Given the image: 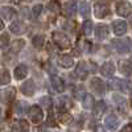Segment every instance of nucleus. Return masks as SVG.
I'll return each instance as SVG.
<instances>
[{
    "label": "nucleus",
    "instance_id": "obj_18",
    "mask_svg": "<svg viewBox=\"0 0 132 132\" xmlns=\"http://www.w3.org/2000/svg\"><path fill=\"white\" fill-rule=\"evenodd\" d=\"M52 85H53V87H54V90L56 91H58V93H63L65 91V83H63V81L60 78V77H52Z\"/></svg>",
    "mask_w": 132,
    "mask_h": 132
},
{
    "label": "nucleus",
    "instance_id": "obj_29",
    "mask_svg": "<svg viewBox=\"0 0 132 132\" xmlns=\"http://www.w3.org/2000/svg\"><path fill=\"white\" fill-rule=\"evenodd\" d=\"M79 12H81V15L83 17L89 16L90 15V5H89V3H87V2H82L81 5H79Z\"/></svg>",
    "mask_w": 132,
    "mask_h": 132
},
{
    "label": "nucleus",
    "instance_id": "obj_26",
    "mask_svg": "<svg viewBox=\"0 0 132 132\" xmlns=\"http://www.w3.org/2000/svg\"><path fill=\"white\" fill-rule=\"evenodd\" d=\"M9 82H11V75H9L8 70L0 69V86H2V85H7Z\"/></svg>",
    "mask_w": 132,
    "mask_h": 132
},
{
    "label": "nucleus",
    "instance_id": "obj_38",
    "mask_svg": "<svg viewBox=\"0 0 132 132\" xmlns=\"http://www.w3.org/2000/svg\"><path fill=\"white\" fill-rule=\"evenodd\" d=\"M119 132H132V124H131V123H129V124H126Z\"/></svg>",
    "mask_w": 132,
    "mask_h": 132
},
{
    "label": "nucleus",
    "instance_id": "obj_22",
    "mask_svg": "<svg viewBox=\"0 0 132 132\" xmlns=\"http://www.w3.org/2000/svg\"><path fill=\"white\" fill-rule=\"evenodd\" d=\"M24 29H25V27H24V24L21 23V21H13V23L9 25V30L12 33H15V35H20V33H23Z\"/></svg>",
    "mask_w": 132,
    "mask_h": 132
},
{
    "label": "nucleus",
    "instance_id": "obj_21",
    "mask_svg": "<svg viewBox=\"0 0 132 132\" xmlns=\"http://www.w3.org/2000/svg\"><path fill=\"white\" fill-rule=\"evenodd\" d=\"M73 95L77 101H83V98L86 96V89L85 86L79 85V86H75L74 90H73Z\"/></svg>",
    "mask_w": 132,
    "mask_h": 132
},
{
    "label": "nucleus",
    "instance_id": "obj_2",
    "mask_svg": "<svg viewBox=\"0 0 132 132\" xmlns=\"http://www.w3.org/2000/svg\"><path fill=\"white\" fill-rule=\"evenodd\" d=\"M108 13H110V7H108V4L104 2V0H99V2L95 3V5H94V15L98 19H103Z\"/></svg>",
    "mask_w": 132,
    "mask_h": 132
},
{
    "label": "nucleus",
    "instance_id": "obj_9",
    "mask_svg": "<svg viewBox=\"0 0 132 132\" xmlns=\"http://www.w3.org/2000/svg\"><path fill=\"white\" fill-rule=\"evenodd\" d=\"M104 126L108 131H115L119 126V119L114 115V114H110L106 119H104Z\"/></svg>",
    "mask_w": 132,
    "mask_h": 132
},
{
    "label": "nucleus",
    "instance_id": "obj_7",
    "mask_svg": "<svg viewBox=\"0 0 132 132\" xmlns=\"http://www.w3.org/2000/svg\"><path fill=\"white\" fill-rule=\"evenodd\" d=\"M13 98H15V89H12V87L0 90V101L3 103H9Z\"/></svg>",
    "mask_w": 132,
    "mask_h": 132
},
{
    "label": "nucleus",
    "instance_id": "obj_37",
    "mask_svg": "<svg viewBox=\"0 0 132 132\" xmlns=\"http://www.w3.org/2000/svg\"><path fill=\"white\" fill-rule=\"evenodd\" d=\"M19 127H20V131H23V132H27V131L29 129V124L25 122L24 119L19 120Z\"/></svg>",
    "mask_w": 132,
    "mask_h": 132
},
{
    "label": "nucleus",
    "instance_id": "obj_25",
    "mask_svg": "<svg viewBox=\"0 0 132 132\" xmlns=\"http://www.w3.org/2000/svg\"><path fill=\"white\" fill-rule=\"evenodd\" d=\"M44 42H45V37H44L42 35H36L32 38V44L36 49H41L44 46Z\"/></svg>",
    "mask_w": 132,
    "mask_h": 132
},
{
    "label": "nucleus",
    "instance_id": "obj_36",
    "mask_svg": "<svg viewBox=\"0 0 132 132\" xmlns=\"http://www.w3.org/2000/svg\"><path fill=\"white\" fill-rule=\"evenodd\" d=\"M42 5L41 4H37V5H35V7H33L32 8V13H33V16H35V17H37V16H40V13L42 12Z\"/></svg>",
    "mask_w": 132,
    "mask_h": 132
},
{
    "label": "nucleus",
    "instance_id": "obj_6",
    "mask_svg": "<svg viewBox=\"0 0 132 132\" xmlns=\"http://www.w3.org/2000/svg\"><path fill=\"white\" fill-rule=\"evenodd\" d=\"M112 45L114 48L119 52V53H128L131 50V45H129V42L128 40H114L112 41Z\"/></svg>",
    "mask_w": 132,
    "mask_h": 132
},
{
    "label": "nucleus",
    "instance_id": "obj_13",
    "mask_svg": "<svg viewBox=\"0 0 132 132\" xmlns=\"http://www.w3.org/2000/svg\"><path fill=\"white\" fill-rule=\"evenodd\" d=\"M112 29H114V33L116 36H123L124 33L127 32V24L122 20H118V21H114L112 24Z\"/></svg>",
    "mask_w": 132,
    "mask_h": 132
},
{
    "label": "nucleus",
    "instance_id": "obj_10",
    "mask_svg": "<svg viewBox=\"0 0 132 132\" xmlns=\"http://www.w3.org/2000/svg\"><path fill=\"white\" fill-rule=\"evenodd\" d=\"M115 73V65L111 61H107L101 66V74L103 77H112Z\"/></svg>",
    "mask_w": 132,
    "mask_h": 132
},
{
    "label": "nucleus",
    "instance_id": "obj_14",
    "mask_svg": "<svg viewBox=\"0 0 132 132\" xmlns=\"http://www.w3.org/2000/svg\"><path fill=\"white\" fill-rule=\"evenodd\" d=\"M58 65L63 69H70V68L74 66V60L70 56H68V54H62V56L58 58Z\"/></svg>",
    "mask_w": 132,
    "mask_h": 132
},
{
    "label": "nucleus",
    "instance_id": "obj_40",
    "mask_svg": "<svg viewBox=\"0 0 132 132\" xmlns=\"http://www.w3.org/2000/svg\"><path fill=\"white\" fill-rule=\"evenodd\" d=\"M4 29V23H3V20L0 19V30H3Z\"/></svg>",
    "mask_w": 132,
    "mask_h": 132
},
{
    "label": "nucleus",
    "instance_id": "obj_33",
    "mask_svg": "<svg viewBox=\"0 0 132 132\" xmlns=\"http://www.w3.org/2000/svg\"><path fill=\"white\" fill-rule=\"evenodd\" d=\"M8 44H9L8 35H2V36H0V50H3L4 48H7Z\"/></svg>",
    "mask_w": 132,
    "mask_h": 132
},
{
    "label": "nucleus",
    "instance_id": "obj_15",
    "mask_svg": "<svg viewBox=\"0 0 132 132\" xmlns=\"http://www.w3.org/2000/svg\"><path fill=\"white\" fill-rule=\"evenodd\" d=\"M108 33L110 32H108V27L107 25L101 24V25H98L95 28V37L98 40H106L108 37Z\"/></svg>",
    "mask_w": 132,
    "mask_h": 132
},
{
    "label": "nucleus",
    "instance_id": "obj_23",
    "mask_svg": "<svg viewBox=\"0 0 132 132\" xmlns=\"http://www.w3.org/2000/svg\"><path fill=\"white\" fill-rule=\"evenodd\" d=\"M65 13L68 16H74L77 13V3L74 0H70L65 4Z\"/></svg>",
    "mask_w": 132,
    "mask_h": 132
},
{
    "label": "nucleus",
    "instance_id": "obj_28",
    "mask_svg": "<svg viewBox=\"0 0 132 132\" xmlns=\"http://www.w3.org/2000/svg\"><path fill=\"white\" fill-rule=\"evenodd\" d=\"M24 45H25L24 40H16V41L12 42V45H11V50H12V53H17L24 48Z\"/></svg>",
    "mask_w": 132,
    "mask_h": 132
},
{
    "label": "nucleus",
    "instance_id": "obj_31",
    "mask_svg": "<svg viewBox=\"0 0 132 132\" xmlns=\"http://www.w3.org/2000/svg\"><path fill=\"white\" fill-rule=\"evenodd\" d=\"M48 8H49L50 12H53V13H58L60 12V4L56 2V0H52V2L48 4Z\"/></svg>",
    "mask_w": 132,
    "mask_h": 132
},
{
    "label": "nucleus",
    "instance_id": "obj_8",
    "mask_svg": "<svg viewBox=\"0 0 132 132\" xmlns=\"http://www.w3.org/2000/svg\"><path fill=\"white\" fill-rule=\"evenodd\" d=\"M90 87L96 94H103L106 91V85L101 78H93L90 82Z\"/></svg>",
    "mask_w": 132,
    "mask_h": 132
},
{
    "label": "nucleus",
    "instance_id": "obj_34",
    "mask_svg": "<svg viewBox=\"0 0 132 132\" xmlns=\"http://www.w3.org/2000/svg\"><path fill=\"white\" fill-rule=\"evenodd\" d=\"M40 103L45 107V108H50V107H52V101H50L49 96H42V98L40 99Z\"/></svg>",
    "mask_w": 132,
    "mask_h": 132
},
{
    "label": "nucleus",
    "instance_id": "obj_27",
    "mask_svg": "<svg viewBox=\"0 0 132 132\" xmlns=\"http://www.w3.org/2000/svg\"><path fill=\"white\" fill-rule=\"evenodd\" d=\"M28 108H30L29 106H28V103L27 102H17L16 103V106H15V111L17 112V114H25L27 111H28Z\"/></svg>",
    "mask_w": 132,
    "mask_h": 132
},
{
    "label": "nucleus",
    "instance_id": "obj_1",
    "mask_svg": "<svg viewBox=\"0 0 132 132\" xmlns=\"http://www.w3.org/2000/svg\"><path fill=\"white\" fill-rule=\"evenodd\" d=\"M52 37H53L54 44H56L58 48H61V49H68L71 45L70 38L66 36L65 33H62V32H53V36Z\"/></svg>",
    "mask_w": 132,
    "mask_h": 132
},
{
    "label": "nucleus",
    "instance_id": "obj_11",
    "mask_svg": "<svg viewBox=\"0 0 132 132\" xmlns=\"http://www.w3.org/2000/svg\"><path fill=\"white\" fill-rule=\"evenodd\" d=\"M36 91V86H35V82H33L32 79H28L23 83V86H21V93H23L24 95H28V96H32L33 94H35Z\"/></svg>",
    "mask_w": 132,
    "mask_h": 132
},
{
    "label": "nucleus",
    "instance_id": "obj_17",
    "mask_svg": "<svg viewBox=\"0 0 132 132\" xmlns=\"http://www.w3.org/2000/svg\"><path fill=\"white\" fill-rule=\"evenodd\" d=\"M28 75V68H27V65H19L16 66V69H15V78L16 79H23L25 78V77Z\"/></svg>",
    "mask_w": 132,
    "mask_h": 132
},
{
    "label": "nucleus",
    "instance_id": "obj_32",
    "mask_svg": "<svg viewBox=\"0 0 132 132\" xmlns=\"http://www.w3.org/2000/svg\"><path fill=\"white\" fill-rule=\"evenodd\" d=\"M71 120H73V118H71V115H70V114L63 112V114H61V115H60V122H61V123H63V124H69V123H71Z\"/></svg>",
    "mask_w": 132,
    "mask_h": 132
},
{
    "label": "nucleus",
    "instance_id": "obj_16",
    "mask_svg": "<svg viewBox=\"0 0 132 132\" xmlns=\"http://www.w3.org/2000/svg\"><path fill=\"white\" fill-rule=\"evenodd\" d=\"M119 70L123 75L129 77V75H132V65L128 61H120L119 62Z\"/></svg>",
    "mask_w": 132,
    "mask_h": 132
},
{
    "label": "nucleus",
    "instance_id": "obj_3",
    "mask_svg": "<svg viewBox=\"0 0 132 132\" xmlns=\"http://www.w3.org/2000/svg\"><path fill=\"white\" fill-rule=\"evenodd\" d=\"M111 86L114 89H118V90H120L122 93H126V94L132 91V82L128 81V79H114L111 82Z\"/></svg>",
    "mask_w": 132,
    "mask_h": 132
},
{
    "label": "nucleus",
    "instance_id": "obj_4",
    "mask_svg": "<svg viewBox=\"0 0 132 132\" xmlns=\"http://www.w3.org/2000/svg\"><path fill=\"white\" fill-rule=\"evenodd\" d=\"M132 12V5L129 2H127V0H120V2H118L116 4V13L119 16L122 17H127L129 16Z\"/></svg>",
    "mask_w": 132,
    "mask_h": 132
},
{
    "label": "nucleus",
    "instance_id": "obj_19",
    "mask_svg": "<svg viewBox=\"0 0 132 132\" xmlns=\"http://www.w3.org/2000/svg\"><path fill=\"white\" fill-rule=\"evenodd\" d=\"M93 111H94V116H95V118H101V116L106 112V103L102 102V101H99L98 103H95Z\"/></svg>",
    "mask_w": 132,
    "mask_h": 132
},
{
    "label": "nucleus",
    "instance_id": "obj_30",
    "mask_svg": "<svg viewBox=\"0 0 132 132\" xmlns=\"http://www.w3.org/2000/svg\"><path fill=\"white\" fill-rule=\"evenodd\" d=\"M82 29H83V33L86 36H89L91 35V32H93V23L90 20H86L85 23L82 24Z\"/></svg>",
    "mask_w": 132,
    "mask_h": 132
},
{
    "label": "nucleus",
    "instance_id": "obj_12",
    "mask_svg": "<svg viewBox=\"0 0 132 132\" xmlns=\"http://www.w3.org/2000/svg\"><path fill=\"white\" fill-rule=\"evenodd\" d=\"M75 75L78 77L79 79H86L87 75H89V69H87V66L85 62H79L77 63L75 66Z\"/></svg>",
    "mask_w": 132,
    "mask_h": 132
},
{
    "label": "nucleus",
    "instance_id": "obj_35",
    "mask_svg": "<svg viewBox=\"0 0 132 132\" xmlns=\"http://www.w3.org/2000/svg\"><path fill=\"white\" fill-rule=\"evenodd\" d=\"M70 106V101L68 96H61L60 98V107L61 108H68Z\"/></svg>",
    "mask_w": 132,
    "mask_h": 132
},
{
    "label": "nucleus",
    "instance_id": "obj_39",
    "mask_svg": "<svg viewBox=\"0 0 132 132\" xmlns=\"http://www.w3.org/2000/svg\"><path fill=\"white\" fill-rule=\"evenodd\" d=\"M63 27H65V28H68V29H73V28H74V27H73V23H65Z\"/></svg>",
    "mask_w": 132,
    "mask_h": 132
},
{
    "label": "nucleus",
    "instance_id": "obj_20",
    "mask_svg": "<svg viewBox=\"0 0 132 132\" xmlns=\"http://www.w3.org/2000/svg\"><path fill=\"white\" fill-rule=\"evenodd\" d=\"M0 13H2V16L5 19V20H12L15 16H16V11L13 8L11 7H2V9H0Z\"/></svg>",
    "mask_w": 132,
    "mask_h": 132
},
{
    "label": "nucleus",
    "instance_id": "obj_24",
    "mask_svg": "<svg viewBox=\"0 0 132 132\" xmlns=\"http://www.w3.org/2000/svg\"><path fill=\"white\" fill-rule=\"evenodd\" d=\"M82 104H83V108H86V110H93L94 106H95L94 96L91 94H86V96L83 98V101H82Z\"/></svg>",
    "mask_w": 132,
    "mask_h": 132
},
{
    "label": "nucleus",
    "instance_id": "obj_5",
    "mask_svg": "<svg viewBox=\"0 0 132 132\" xmlns=\"http://www.w3.org/2000/svg\"><path fill=\"white\" fill-rule=\"evenodd\" d=\"M29 119L32 120V123L35 124H38L42 122L44 119V112H42V108L40 106H32L29 108Z\"/></svg>",
    "mask_w": 132,
    "mask_h": 132
},
{
    "label": "nucleus",
    "instance_id": "obj_41",
    "mask_svg": "<svg viewBox=\"0 0 132 132\" xmlns=\"http://www.w3.org/2000/svg\"><path fill=\"white\" fill-rule=\"evenodd\" d=\"M40 132H49V131H46V129H42V131H40Z\"/></svg>",
    "mask_w": 132,
    "mask_h": 132
}]
</instances>
